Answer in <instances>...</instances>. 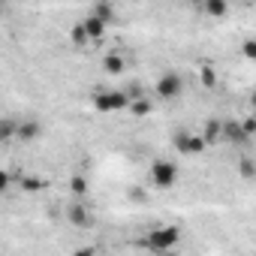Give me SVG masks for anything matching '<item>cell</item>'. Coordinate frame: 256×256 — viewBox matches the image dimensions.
<instances>
[{
    "mask_svg": "<svg viewBox=\"0 0 256 256\" xmlns=\"http://www.w3.org/2000/svg\"><path fill=\"white\" fill-rule=\"evenodd\" d=\"M178 238H181L178 226H160V229L148 232L139 244H142V247H151V250H157V253H163V256H166V253L178 244Z\"/></svg>",
    "mask_w": 256,
    "mask_h": 256,
    "instance_id": "6da1fadb",
    "label": "cell"
},
{
    "mask_svg": "<svg viewBox=\"0 0 256 256\" xmlns=\"http://www.w3.org/2000/svg\"><path fill=\"white\" fill-rule=\"evenodd\" d=\"M151 181L157 190H172L175 181H178V166L169 163V160H154L151 166Z\"/></svg>",
    "mask_w": 256,
    "mask_h": 256,
    "instance_id": "7a4b0ae2",
    "label": "cell"
},
{
    "mask_svg": "<svg viewBox=\"0 0 256 256\" xmlns=\"http://www.w3.org/2000/svg\"><path fill=\"white\" fill-rule=\"evenodd\" d=\"M154 90H157L160 100H175V96H181V90H184V78H181V72H175V70L163 72V76L157 78Z\"/></svg>",
    "mask_w": 256,
    "mask_h": 256,
    "instance_id": "3957f363",
    "label": "cell"
},
{
    "mask_svg": "<svg viewBox=\"0 0 256 256\" xmlns=\"http://www.w3.org/2000/svg\"><path fill=\"white\" fill-rule=\"evenodd\" d=\"M172 145H175L178 154H202V151L208 148L205 139H202V136H193V133H178V136L172 139Z\"/></svg>",
    "mask_w": 256,
    "mask_h": 256,
    "instance_id": "277c9868",
    "label": "cell"
},
{
    "mask_svg": "<svg viewBox=\"0 0 256 256\" xmlns=\"http://www.w3.org/2000/svg\"><path fill=\"white\" fill-rule=\"evenodd\" d=\"M223 139L229 145H247L250 142V136L244 133L241 120H235V118H223Z\"/></svg>",
    "mask_w": 256,
    "mask_h": 256,
    "instance_id": "5b68a950",
    "label": "cell"
},
{
    "mask_svg": "<svg viewBox=\"0 0 256 256\" xmlns=\"http://www.w3.org/2000/svg\"><path fill=\"white\" fill-rule=\"evenodd\" d=\"M202 139H205V145L223 142V120H220V118H208V120H205V133H202Z\"/></svg>",
    "mask_w": 256,
    "mask_h": 256,
    "instance_id": "8992f818",
    "label": "cell"
},
{
    "mask_svg": "<svg viewBox=\"0 0 256 256\" xmlns=\"http://www.w3.org/2000/svg\"><path fill=\"white\" fill-rule=\"evenodd\" d=\"M66 217H70V223H72V226H78V229H88V226L94 223V220H90V211H88L84 205H78V202H76V205H70Z\"/></svg>",
    "mask_w": 256,
    "mask_h": 256,
    "instance_id": "52a82bcc",
    "label": "cell"
},
{
    "mask_svg": "<svg viewBox=\"0 0 256 256\" xmlns=\"http://www.w3.org/2000/svg\"><path fill=\"white\" fill-rule=\"evenodd\" d=\"M40 133H42V126H40V120H34V118L18 124V139H22V142H34Z\"/></svg>",
    "mask_w": 256,
    "mask_h": 256,
    "instance_id": "ba28073f",
    "label": "cell"
},
{
    "mask_svg": "<svg viewBox=\"0 0 256 256\" xmlns=\"http://www.w3.org/2000/svg\"><path fill=\"white\" fill-rule=\"evenodd\" d=\"M82 24H84L88 36H90V42H100V40H102V34H106V28H108L106 22H100V18H94V16H88Z\"/></svg>",
    "mask_w": 256,
    "mask_h": 256,
    "instance_id": "9c48e42d",
    "label": "cell"
},
{
    "mask_svg": "<svg viewBox=\"0 0 256 256\" xmlns=\"http://www.w3.org/2000/svg\"><path fill=\"white\" fill-rule=\"evenodd\" d=\"M90 102H94V108H96L100 114L114 112V108H112V90H96V94L90 96Z\"/></svg>",
    "mask_w": 256,
    "mask_h": 256,
    "instance_id": "30bf717a",
    "label": "cell"
},
{
    "mask_svg": "<svg viewBox=\"0 0 256 256\" xmlns=\"http://www.w3.org/2000/svg\"><path fill=\"white\" fill-rule=\"evenodd\" d=\"M102 66H106V72H108V76H120V72L126 70L124 58H120V54H114V52H112V54H108V58L102 60Z\"/></svg>",
    "mask_w": 256,
    "mask_h": 256,
    "instance_id": "8fae6325",
    "label": "cell"
},
{
    "mask_svg": "<svg viewBox=\"0 0 256 256\" xmlns=\"http://www.w3.org/2000/svg\"><path fill=\"white\" fill-rule=\"evenodd\" d=\"M70 40H72V46H76V48H84V46L90 42V36H88V30H84V24H82V22H78V24H72Z\"/></svg>",
    "mask_w": 256,
    "mask_h": 256,
    "instance_id": "7c38bea8",
    "label": "cell"
},
{
    "mask_svg": "<svg viewBox=\"0 0 256 256\" xmlns=\"http://www.w3.org/2000/svg\"><path fill=\"white\" fill-rule=\"evenodd\" d=\"M205 12H208L211 18H223V16L229 12V4H226V0H208V4H205Z\"/></svg>",
    "mask_w": 256,
    "mask_h": 256,
    "instance_id": "4fadbf2b",
    "label": "cell"
},
{
    "mask_svg": "<svg viewBox=\"0 0 256 256\" xmlns=\"http://www.w3.org/2000/svg\"><path fill=\"white\" fill-rule=\"evenodd\" d=\"M18 184H22V190H24V193H40V190H46V187H48V181H42V178H30V175H28V178H22Z\"/></svg>",
    "mask_w": 256,
    "mask_h": 256,
    "instance_id": "5bb4252c",
    "label": "cell"
},
{
    "mask_svg": "<svg viewBox=\"0 0 256 256\" xmlns=\"http://www.w3.org/2000/svg\"><path fill=\"white\" fill-rule=\"evenodd\" d=\"M90 16H94V18H100V22H106V24H108V22H112V18H114V10H112V4H96V6H94V10H90Z\"/></svg>",
    "mask_w": 256,
    "mask_h": 256,
    "instance_id": "9a60e30c",
    "label": "cell"
},
{
    "mask_svg": "<svg viewBox=\"0 0 256 256\" xmlns=\"http://www.w3.org/2000/svg\"><path fill=\"white\" fill-rule=\"evenodd\" d=\"M130 112H133L136 118H145V114H151V102H148L145 96H136L133 106H130Z\"/></svg>",
    "mask_w": 256,
    "mask_h": 256,
    "instance_id": "2e32d148",
    "label": "cell"
},
{
    "mask_svg": "<svg viewBox=\"0 0 256 256\" xmlns=\"http://www.w3.org/2000/svg\"><path fill=\"white\" fill-rule=\"evenodd\" d=\"M238 175H241V178H256V163H253L250 157H241V160H238Z\"/></svg>",
    "mask_w": 256,
    "mask_h": 256,
    "instance_id": "e0dca14e",
    "label": "cell"
},
{
    "mask_svg": "<svg viewBox=\"0 0 256 256\" xmlns=\"http://www.w3.org/2000/svg\"><path fill=\"white\" fill-rule=\"evenodd\" d=\"M70 193H72V196H78V199H82V196H84V193H88V181H84V178H82V175H72V178H70Z\"/></svg>",
    "mask_w": 256,
    "mask_h": 256,
    "instance_id": "ac0fdd59",
    "label": "cell"
},
{
    "mask_svg": "<svg viewBox=\"0 0 256 256\" xmlns=\"http://www.w3.org/2000/svg\"><path fill=\"white\" fill-rule=\"evenodd\" d=\"M199 78H202V84H205V88H217V72H214V66H208V64H205V66L199 70Z\"/></svg>",
    "mask_w": 256,
    "mask_h": 256,
    "instance_id": "d6986e66",
    "label": "cell"
},
{
    "mask_svg": "<svg viewBox=\"0 0 256 256\" xmlns=\"http://www.w3.org/2000/svg\"><path fill=\"white\" fill-rule=\"evenodd\" d=\"M241 54H244L247 60H256V40H244V42H241Z\"/></svg>",
    "mask_w": 256,
    "mask_h": 256,
    "instance_id": "ffe728a7",
    "label": "cell"
},
{
    "mask_svg": "<svg viewBox=\"0 0 256 256\" xmlns=\"http://www.w3.org/2000/svg\"><path fill=\"white\" fill-rule=\"evenodd\" d=\"M241 126H244V133H247V136H253V133H256V114H250L247 120H241Z\"/></svg>",
    "mask_w": 256,
    "mask_h": 256,
    "instance_id": "44dd1931",
    "label": "cell"
},
{
    "mask_svg": "<svg viewBox=\"0 0 256 256\" xmlns=\"http://www.w3.org/2000/svg\"><path fill=\"white\" fill-rule=\"evenodd\" d=\"M70 256H96V247H78V250H72Z\"/></svg>",
    "mask_w": 256,
    "mask_h": 256,
    "instance_id": "7402d4cb",
    "label": "cell"
},
{
    "mask_svg": "<svg viewBox=\"0 0 256 256\" xmlns=\"http://www.w3.org/2000/svg\"><path fill=\"white\" fill-rule=\"evenodd\" d=\"M6 187H10V175L4 172V175H0V190H6Z\"/></svg>",
    "mask_w": 256,
    "mask_h": 256,
    "instance_id": "603a6c76",
    "label": "cell"
},
{
    "mask_svg": "<svg viewBox=\"0 0 256 256\" xmlns=\"http://www.w3.org/2000/svg\"><path fill=\"white\" fill-rule=\"evenodd\" d=\"M250 106H253V112H256V90H253V100H250Z\"/></svg>",
    "mask_w": 256,
    "mask_h": 256,
    "instance_id": "cb8c5ba5",
    "label": "cell"
},
{
    "mask_svg": "<svg viewBox=\"0 0 256 256\" xmlns=\"http://www.w3.org/2000/svg\"><path fill=\"white\" fill-rule=\"evenodd\" d=\"M166 256H178V253H166Z\"/></svg>",
    "mask_w": 256,
    "mask_h": 256,
    "instance_id": "d4e9b609",
    "label": "cell"
},
{
    "mask_svg": "<svg viewBox=\"0 0 256 256\" xmlns=\"http://www.w3.org/2000/svg\"><path fill=\"white\" fill-rule=\"evenodd\" d=\"M253 114H256V112H253Z\"/></svg>",
    "mask_w": 256,
    "mask_h": 256,
    "instance_id": "484cf974",
    "label": "cell"
}]
</instances>
